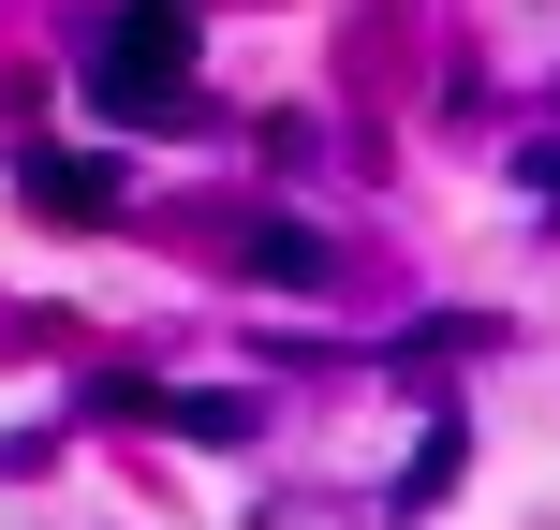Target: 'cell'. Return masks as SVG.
<instances>
[{
	"label": "cell",
	"mask_w": 560,
	"mask_h": 530,
	"mask_svg": "<svg viewBox=\"0 0 560 530\" xmlns=\"http://www.w3.org/2000/svg\"><path fill=\"white\" fill-rule=\"evenodd\" d=\"M89 104L104 118H177L192 104V15H177V0H133V15L89 45Z\"/></svg>",
	"instance_id": "1"
},
{
	"label": "cell",
	"mask_w": 560,
	"mask_h": 530,
	"mask_svg": "<svg viewBox=\"0 0 560 530\" xmlns=\"http://www.w3.org/2000/svg\"><path fill=\"white\" fill-rule=\"evenodd\" d=\"M30 207H59V222H104V207H118V163H89V148H30Z\"/></svg>",
	"instance_id": "2"
},
{
	"label": "cell",
	"mask_w": 560,
	"mask_h": 530,
	"mask_svg": "<svg viewBox=\"0 0 560 530\" xmlns=\"http://www.w3.org/2000/svg\"><path fill=\"white\" fill-rule=\"evenodd\" d=\"M252 266H266V280H325V236H310V222H266Z\"/></svg>",
	"instance_id": "3"
},
{
	"label": "cell",
	"mask_w": 560,
	"mask_h": 530,
	"mask_svg": "<svg viewBox=\"0 0 560 530\" xmlns=\"http://www.w3.org/2000/svg\"><path fill=\"white\" fill-rule=\"evenodd\" d=\"M516 177H532V192H546V207H560V133H546V148H532V163H516Z\"/></svg>",
	"instance_id": "4"
}]
</instances>
